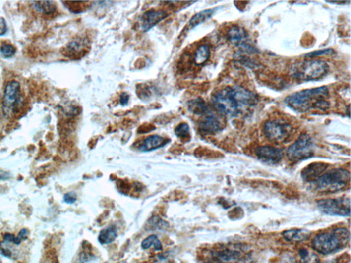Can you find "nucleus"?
Segmentation results:
<instances>
[{"mask_svg": "<svg viewBox=\"0 0 351 263\" xmlns=\"http://www.w3.org/2000/svg\"><path fill=\"white\" fill-rule=\"evenodd\" d=\"M334 53V50L328 48V49L316 50V51L312 52V53H308L307 54L305 55V58L314 59L317 58V57L332 55Z\"/></svg>", "mask_w": 351, "mask_h": 263, "instance_id": "27", "label": "nucleus"}, {"mask_svg": "<svg viewBox=\"0 0 351 263\" xmlns=\"http://www.w3.org/2000/svg\"><path fill=\"white\" fill-rule=\"evenodd\" d=\"M211 103L221 117H236L252 108L257 103V95L240 86L227 87L211 96Z\"/></svg>", "mask_w": 351, "mask_h": 263, "instance_id": "1", "label": "nucleus"}, {"mask_svg": "<svg viewBox=\"0 0 351 263\" xmlns=\"http://www.w3.org/2000/svg\"><path fill=\"white\" fill-rule=\"evenodd\" d=\"M255 152L257 158L267 164H278L284 157L282 150L270 146L258 147Z\"/></svg>", "mask_w": 351, "mask_h": 263, "instance_id": "13", "label": "nucleus"}, {"mask_svg": "<svg viewBox=\"0 0 351 263\" xmlns=\"http://www.w3.org/2000/svg\"><path fill=\"white\" fill-rule=\"evenodd\" d=\"M117 237V228L115 225H111L103 229L98 236V241L103 245L110 244Z\"/></svg>", "mask_w": 351, "mask_h": 263, "instance_id": "20", "label": "nucleus"}, {"mask_svg": "<svg viewBox=\"0 0 351 263\" xmlns=\"http://www.w3.org/2000/svg\"><path fill=\"white\" fill-rule=\"evenodd\" d=\"M327 167L328 164L322 162H315L309 164L302 171V178L307 182L315 181L327 169Z\"/></svg>", "mask_w": 351, "mask_h": 263, "instance_id": "16", "label": "nucleus"}, {"mask_svg": "<svg viewBox=\"0 0 351 263\" xmlns=\"http://www.w3.org/2000/svg\"><path fill=\"white\" fill-rule=\"evenodd\" d=\"M21 99L20 84L15 80L8 82L4 89L3 98V112L5 116L15 113Z\"/></svg>", "mask_w": 351, "mask_h": 263, "instance_id": "10", "label": "nucleus"}, {"mask_svg": "<svg viewBox=\"0 0 351 263\" xmlns=\"http://www.w3.org/2000/svg\"><path fill=\"white\" fill-rule=\"evenodd\" d=\"M168 139L159 135H151L148 137L141 142L139 147L141 152H147L152 151L162 148L168 144Z\"/></svg>", "mask_w": 351, "mask_h": 263, "instance_id": "17", "label": "nucleus"}, {"mask_svg": "<svg viewBox=\"0 0 351 263\" xmlns=\"http://www.w3.org/2000/svg\"><path fill=\"white\" fill-rule=\"evenodd\" d=\"M224 126L225 125L219 116L212 113L211 111L203 115V117L198 123L200 131L205 135L218 133L223 130Z\"/></svg>", "mask_w": 351, "mask_h": 263, "instance_id": "12", "label": "nucleus"}, {"mask_svg": "<svg viewBox=\"0 0 351 263\" xmlns=\"http://www.w3.org/2000/svg\"><path fill=\"white\" fill-rule=\"evenodd\" d=\"M129 98L130 96L126 93H122L120 96V104L122 105H126L128 103Z\"/></svg>", "mask_w": 351, "mask_h": 263, "instance_id": "32", "label": "nucleus"}, {"mask_svg": "<svg viewBox=\"0 0 351 263\" xmlns=\"http://www.w3.org/2000/svg\"><path fill=\"white\" fill-rule=\"evenodd\" d=\"M318 209L329 215L349 216L350 215V198H338L322 199L317 202Z\"/></svg>", "mask_w": 351, "mask_h": 263, "instance_id": "9", "label": "nucleus"}, {"mask_svg": "<svg viewBox=\"0 0 351 263\" xmlns=\"http://www.w3.org/2000/svg\"><path fill=\"white\" fill-rule=\"evenodd\" d=\"M0 53L4 58H11L15 54L16 48L12 44H3L0 47Z\"/></svg>", "mask_w": 351, "mask_h": 263, "instance_id": "26", "label": "nucleus"}, {"mask_svg": "<svg viewBox=\"0 0 351 263\" xmlns=\"http://www.w3.org/2000/svg\"><path fill=\"white\" fill-rule=\"evenodd\" d=\"M350 241V232L347 229L338 228L322 232L313 238V250L324 255H331L345 248Z\"/></svg>", "mask_w": 351, "mask_h": 263, "instance_id": "4", "label": "nucleus"}, {"mask_svg": "<svg viewBox=\"0 0 351 263\" xmlns=\"http://www.w3.org/2000/svg\"><path fill=\"white\" fill-rule=\"evenodd\" d=\"M168 16L164 10H148L145 12L141 17V28L143 32L149 31L151 28L164 20Z\"/></svg>", "mask_w": 351, "mask_h": 263, "instance_id": "14", "label": "nucleus"}, {"mask_svg": "<svg viewBox=\"0 0 351 263\" xmlns=\"http://www.w3.org/2000/svg\"><path fill=\"white\" fill-rule=\"evenodd\" d=\"M350 172L344 169L329 170L311 182L314 190L321 193H333L345 190L350 184Z\"/></svg>", "mask_w": 351, "mask_h": 263, "instance_id": "5", "label": "nucleus"}, {"mask_svg": "<svg viewBox=\"0 0 351 263\" xmlns=\"http://www.w3.org/2000/svg\"><path fill=\"white\" fill-rule=\"evenodd\" d=\"M254 252L244 243H227L214 247L204 255L208 263H252Z\"/></svg>", "mask_w": 351, "mask_h": 263, "instance_id": "3", "label": "nucleus"}, {"mask_svg": "<svg viewBox=\"0 0 351 263\" xmlns=\"http://www.w3.org/2000/svg\"><path fill=\"white\" fill-rule=\"evenodd\" d=\"M187 105L189 111L197 114V115L203 116L210 112L207 103L202 98H196V99L190 100L188 102Z\"/></svg>", "mask_w": 351, "mask_h": 263, "instance_id": "19", "label": "nucleus"}, {"mask_svg": "<svg viewBox=\"0 0 351 263\" xmlns=\"http://www.w3.org/2000/svg\"><path fill=\"white\" fill-rule=\"evenodd\" d=\"M141 246L144 250H148V249L151 248L152 246H154L155 250H157V251H161L162 250V244H161L158 237L155 234H152V235L145 239L141 243Z\"/></svg>", "mask_w": 351, "mask_h": 263, "instance_id": "24", "label": "nucleus"}, {"mask_svg": "<svg viewBox=\"0 0 351 263\" xmlns=\"http://www.w3.org/2000/svg\"><path fill=\"white\" fill-rule=\"evenodd\" d=\"M175 132L176 135L180 139L186 140V139H189L190 138V129H189V125L187 123H180L175 128Z\"/></svg>", "mask_w": 351, "mask_h": 263, "instance_id": "25", "label": "nucleus"}, {"mask_svg": "<svg viewBox=\"0 0 351 263\" xmlns=\"http://www.w3.org/2000/svg\"><path fill=\"white\" fill-rule=\"evenodd\" d=\"M32 6L37 11L44 15H52L57 10L55 1H32Z\"/></svg>", "mask_w": 351, "mask_h": 263, "instance_id": "22", "label": "nucleus"}, {"mask_svg": "<svg viewBox=\"0 0 351 263\" xmlns=\"http://www.w3.org/2000/svg\"><path fill=\"white\" fill-rule=\"evenodd\" d=\"M89 44H88L87 39H75L71 43L67 45L65 50V54L68 56L78 57L84 56L86 52L89 50Z\"/></svg>", "mask_w": 351, "mask_h": 263, "instance_id": "15", "label": "nucleus"}, {"mask_svg": "<svg viewBox=\"0 0 351 263\" xmlns=\"http://www.w3.org/2000/svg\"><path fill=\"white\" fill-rule=\"evenodd\" d=\"M227 39L231 44L239 48L241 53L248 54L258 53L257 50L249 44L248 32L241 27L232 26L227 32Z\"/></svg>", "mask_w": 351, "mask_h": 263, "instance_id": "11", "label": "nucleus"}, {"mask_svg": "<svg viewBox=\"0 0 351 263\" xmlns=\"http://www.w3.org/2000/svg\"><path fill=\"white\" fill-rule=\"evenodd\" d=\"M7 30L8 28H7L6 20L3 17H0V36L4 35Z\"/></svg>", "mask_w": 351, "mask_h": 263, "instance_id": "31", "label": "nucleus"}, {"mask_svg": "<svg viewBox=\"0 0 351 263\" xmlns=\"http://www.w3.org/2000/svg\"><path fill=\"white\" fill-rule=\"evenodd\" d=\"M263 130L268 140L275 144H281L289 140L292 135L293 128L286 120L272 119L264 123Z\"/></svg>", "mask_w": 351, "mask_h": 263, "instance_id": "7", "label": "nucleus"}, {"mask_svg": "<svg viewBox=\"0 0 351 263\" xmlns=\"http://www.w3.org/2000/svg\"><path fill=\"white\" fill-rule=\"evenodd\" d=\"M315 145L312 139L307 134H301L297 140L289 147L287 157L292 162L306 160L314 155Z\"/></svg>", "mask_w": 351, "mask_h": 263, "instance_id": "8", "label": "nucleus"}, {"mask_svg": "<svg viewBox=\"0 0 351 263\" xmlns=\"http://www.w3.org/2000/svg\"><path fill=\"white\" fill-rule=\"evenodd\" d=\"M28 231L26 229H22L21 231L19 232L17 237H16V243H17V246L20 244L22 241L28 239Z\"/></svg>", "mask_w": 351, "mask_h": 263, "instance_id": "29", "label": "nucleus"}, {"mask_svg": "<svg viewBox=\"0 0 351 263\" xmlns=\"http://www.w3.org/2000/svg\"><path fill=\"white\" fill-rule=\"evenodd\" d=\"M214 9H209V10H203V11L198 12L196 15L193 16L189 21V26L191 28H195L198 25L205 22L206 20L209 19L214 13Z\"/></svg>", "mask_w": 351, "mask_h": 263, "instance_id": "23", "label": "nucleus"}, {"mask_svg": "<svg viewBox=\"0 0 351 263\" xmlns=\"http://www.w3.org/2000/svg\"><path fill=\"white\" fill-rule=\"evenodd\" d=\"M76 193L73 192V191L66 193V194L64 196V201L66 203L70 204V205L74 203V202H76Z\"/></svg>", "mask_w": 351, "mask_h": 263, "instance_id": "30", "label": "nucleus"}, {"mask_svg": "<svg viewBox=\"0 0 351 263\" xmlns=\"http://www.w3.org/2000/svg\"><path fill=\"white\" fill-rule=\"evenodd\" d=\"M311 232L309 230H302V229H293L284 231L282 236L284 239L288 242L300 243L303 242L310 237Z\"/></svg>", "mask_w": 351, "mask_h": 263, "instance_id": "18", "label": "nucleus"}, {"mask_svg": "<svg viewBox=\"0 0 351 263\" xmlns=\"http://www.w3.org/2000/svg\"><path fill=\"white\" fill-rule=\"evenodd\" d=\"M210 48L207 44H203L197 48L194 54V62L197 66L206 63L210 57Z\"/></svg>", "mask_w": 351, "mask_h": 263, "instance_id": "21", "label": "nucleus"}, {"mask_svg": "<svg viewBox=\"0 0 351 263\" xmlns=\"http://www.w3.org/2000/svg\"><path fill=\"white\" fill-rule=\"evenodd\" d=\"M10 178V173L3 170H0V180H8Z\"/></svg>", "mask_w": 351, "mask_h": 263, "instance_id": "33", "label": "nucleus"}, {"mask_svg": "<svg viewBox=\"0 0 351 263\" xmlns=\"http://www.w3.org/2000/svg\"><path fill=\"white\" fill-rule=\"evenodd\" d=\"M150 223H151L152 226L157 229H162L164 227H167L168 225L166 221H163L157 216H153L150 219Z\"/></svg>", "mask_w": 351, "mask_h": 263, "instance_id": "28", "label": "nucleus"}, {"mask_svg": "<svg viewBox=\"0 0 351 263\" xmlns=\"http://www.w3.org/2000/svg\"><path fill=\"white\" fill-rule=\"evenodd\" d=\"M329 70V66L325 61L309 59L293 65L292 73L293 78L299 81L309 82L321 79Z\"/></svg>", "mask_w": 351, "mask_h": 263, "instance_id": "6", "label": "nucleus"}, {"mask_svg": "<svg viewBox=\"0 0 351 263\" xmlns=\"http://www.w3.org/2000/svg\"><path fill=\"white\" fill-rule=\"evenodd\" d=\"M329 97L328 88L320 87L293 93L286 97L285 103L293 111L300 113L313 109L325 111L330 107Z\"/></svg>", "mask_w": 351, "mask_h": 263, "instance_id": "2", "label": "nucleus"}]
</instances>
